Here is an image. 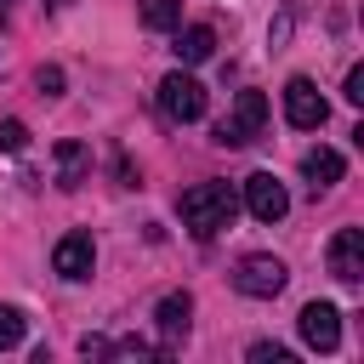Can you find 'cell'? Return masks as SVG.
Returning a JSON list of instances; mask_svg holds the SVG:
<instances>
[{
    "instance_id": "6da1fadb",
    "label": "cell",
    "mask_w": 364,
    "mask_h": 364,
    "mask_svg": "<svg viewBox=\"0 0 364 364\" xmlns=\"http://www.w3.org/2000/svg\"><path fill=\"white\" fill-rule=\"evenodd\" d=\"M233 210H239V193H233L228 182H193V188L182 193V228H188L193 239H216V233L233 222Z\"/></svg>"
},
{
    "instance_id": "7a4b0ae2",
    "label": "cell",
    "mask_w": 364,
    "mask_h": 364,
    "mask_svg": "<svg viewBox=\"0 0 364 364\" xmlns=\"http://www.w3.org/2000/svg\"><path fill=\"white\" fill-rule=\"evenodd\" d=\"M262 125H267V97H262V91H239L233 108H228L222 125H216V142H222V148H245V142L262 136Z\"/></svg>"
},
{
    "instance_id": "3957f363",
    "label": "cell",
    "mask_w": 364,
    "mask_h": 364,
    "mask_svg": "<svg viewBox=\"0 0 364 364\" xmlns=\"http://www.w3.org/2000/svg\"><path fill=\"white\" fill-rule=\"evenodd\" d=\"M159 114L171 119V125H193L199 114H205V85L193 80V74H165L159 80Z\"/></svg>"
},
{
    "instance_id": "277c9868",
    "label": "cell",
    "mask_w": 364,
    "mask_h": 364,
    "mask_svg": "<svg viewBox=\"0 0 364 364\" xmlns=\"http://www.w3.org/2000/svg\"><path fill=\"white\" fill-rule=\"evenodd\" d=\"M284 262L279 256H245L239 267H233V290L239 296H256V301H267V296H279L284 290Z\"/></svg>"
},
{
    "instance_id": "5b68a950",
    "label": "cell",
    "mask_w": 364,
    "mask_h": 364,
    "mask_svg": "<svg viewBox=\"0 0 364 364\" xmlns=\"http://www.w3.org/2000/svg\"><path fill=\"white\" fill-rule=\"evenodd\" d=\"M284 119H290L296 131H318V125L330 119V102L318 97V85H313L307 74H296V80L284 85Z\"/></svg>"
},
{
    "instance_id": "8992f818",
    "label": "cell",
    "mask_w": 364,
    "mask_h": 364,
    "mask_svg": "<svg viewBox=\"0 0 364 364\" xmlns=\"http://www.w3.org/2000/svg\"><path fill=\"white\" fill-rule=\"evenodd\" d=\"M245 210H250L256 222H284V210H290L284 182H279L273 171H250V176H245Z\"/></svg>"
},
{
    "instance_id": "52a82bcc",
    "label": "cell",
    "mask_w": 364,
    "mask_h": 364,
    "mask_svg": "<svg viewBox=\"0 0 364 364\" xmlns=\"http://www.w3.org/2000/svg\"><path fill=\"white\" fill-rule=\"evenodd\" d=\"M296 324H301V341H307L313 353H336V347H341V313H336L330 301H307Z\"/></svg>"
},
{
    "instance_id": "ba28073f",
    "label": "cell",
    "mask_w": 364,
    "mask_h": 364,
    "mask_svg": "<svg viewBox=\"0 0 364 364\" xmlns=\"http://www.w3.org/2000/svg\"><path fill=\"white\" fill-rule=\"evenodd\" d=\"M188 313H193V301H188L182 290L159 296V307H154V324H159V353H176V347L188 341Z\"/></svg>"
},
{
    "instance_id": "9c48e42d",
    "label": "cell",
    "mask_w": 364,
    "mask_h": 364,
    "mask_svg": "<svg viewBox=\"0 0 364 364\" xmlns=\"http://www.w3.org/2000/svg\"><path fill=\"white\" fill-rule=\"evenodd\" d=\"M51 267H57L63 279H91V267H97V245H91V233H63L57 250H51Z\"/></svg>"
},
{
    "instance_id": "30bf717a",
    "label": "cell",
    "mask_w": 364,
    "mask_h": 364,
    "mask_svg": "<svg viewBox=\"0 0 364 364\" xmlns=\"http://www.w3.org/2000/svg\"><path fill=\"white\" fill-rule=\"evenodd\" d=\"M330 273L341 284H358L364 279V228H341L330 239Z\"/></svg>"
},
{
    "instance_id": "8fae6325",
    "label": "cell",
    "mask_w": 364,
    "mask_h": 364,
    "mask_svg": "<svg viewBox=\"0 0 364 364\" xmlns=\"http://www.w3.org/2000/svg\"><path fill=\"white\" fill-rule=\"evenodd\" d=\"M341 171H347V165H341V154H336V148H307V154H301V176L313 182V193L336 188V182H341Z\"/></svg>"
},
{
    "instance_id": "7c38bea8",
    "label": "cell",
    "mask_w": 364,
    "mask_h": 364,
    "mask_svg": "<svg viewBox=\"0 0 364 364\" xmlns=\"http://www.w3.org/2000/svg\"><path fill=\"white\" fill-rule=\"evenodd\" d=\"M176 63H205L210 51H216V28H205V23H193V28H176Z\"/></svg>"
},
{
    "instance_id": "4fadbf2b",
    "label": "cell",
    "mask_w": 364,
    "mask_h": 364,
    "mask_svg": "<svg viewBox=\"0 0 364 364\" xmlns=\"http://www.w3.org/2000/svg\"><path fill=\"white\" fill-rule=\"evenodd\" d=\"M91 171V154L85 142H57V188H80Z\"/></svg>"
},
{
    "instance_id": "5bb4252c",
    "label": "cell",
    "mask_w": 364,
    "mask_h": 364,
    "mask_svg": "<svg viewBox=\"0 0 364 364\" xmlns=\"http://www.w3.org/2000/svg\"><path fill=\"white\" fill-rule=\"evenodd\" d=\"M142 28H182V0H142Z\"/></svg>"
},
{
    "instance_id": "9a60e30c",
    "label": "cell",
    "mask_w": 364,
    "mask_h": 364,
    "mask_svg": "<svg viewBox=\"0 0 364 364\" xmlns=\"http://www.w3.org/2000/svg\"><path fill=\"white\" fill-rule=\"evenodd\" d=\"M23 330H28V318H23L17 307H0V353H11V347L23 341Z\"/></svg>"
},
{
    "instance_id": "2e32d148",
    "label": "cell",
    "mask_w": 364,
    "mask_h": 364,
    "mask_svg": "<svg viewBox=\"0 0 364 364\" xmlns=\"http://www.w3.org/2000/svg\"><path fill=\"white\" fill-rule=\"evenodd\" d=\"M0 148H6V154H23V148H28V125H23V119H6V125H0Z\"/></svg>"
},
{
    "instance_id": "e0dca14e",
    "label": "cell",
    "mask_w": 364,
    "mask_h": 364,
    "mask_svg": "<svg viewBox=\"0 0 364 364\" xmlns=\"http://www.w3.org/2000/svg\"><path fill=\"white\" fill-rule=\"evenodd\" d=\"M250 358H256V364H290V353H284V347H273V341H256V347H250Z\"/></svg>"
},
{
    "instance_id": "ac0fdd59",
    "label": "cell",
    "mask_w": 364,
    "mask_h": 364,
    "mask_svg": "<svg viewBox=\"0 0 364 364\" xmlns=\"http://www.w3.org/2000/svg\"><path fill=\"white\" fill-rule=\"evenodd\" d=\"M34 85H40L46 97H63V68H40V74H34Z\"/></svg>"
},
{
    "instance_id": "d6986e66",
    "label": "cell",
    "mask_w": 364,
    "mask_h": 364,
    "mask_svg": "<svg viewBox=\"0 0 364 364\" xmlns=\"http://www.w3.org/2000/svg\"><path fill=\"white\" fill-rule=\"evenodd\" d=\"M347 102H364V63L358 68H347V91H341Z\"/></svg>"
},
{
    "instance_id": "ffe728a7",
    "label": "cell",
    "mask_w": 364,
    "mask_h": 364,
    "mask_svg": "<svg viewBox=\"0 0 364 364\" xmlns=\"http://www.w3.org/2000/svg\"><path fill=\"white\" fill-rule=\"evenodd\" d=\"M6 11H11V0H0V17H6Z\"/></svg>"
}]
</instances>
